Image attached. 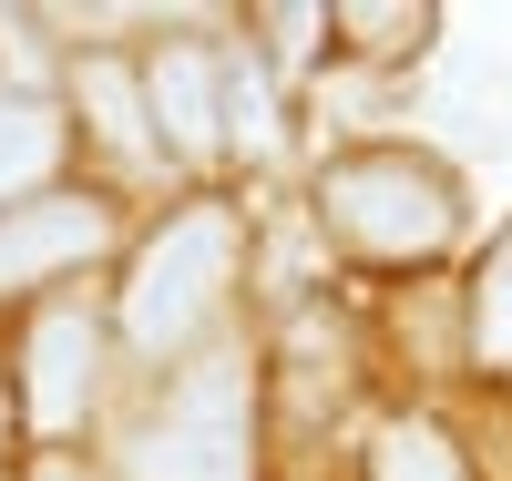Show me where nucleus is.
I'll return each mask as SVG.
<instances>
[{"mask_svg":"<svg viewBox=\"0 0 512 481\" xmlns=\"http://www.w3.org/2000/svg\"><path fill=\"white\" fill-rule=\"evenodd\" d=\"M318 226H338L369 256H431L461 226V195L420 154H349V164L318 174Z\"/></svg>","mask_w":512,"mask_h":481,"instance_id":"f257e3e1","label":"nucleus"},{"mask_svg":"<svg viewBox=\"0 0 512 481\" xmlns=\"http://www.w3.org/2000/svg\"><path fill=\"white\" fill-rule=\"evenodd\" d=\"M226 277H236V215H226V205L175 215V226L134 256V287H123V328H134V348H144V359L185 348L205 318H216Z\"/></svg>","mask_w":512,"mask_h":481,"instance_id":"f03ea898","label":"nucleus"},{"mask_svg":"<svg viewBox=\"0 0 512 481\" xmlns=\"http://www.w3.org/2000/svg\"><path fill=\"white\" fill-rule=\"evenodd\" d=\"M134 481H246V359H195L134 441Z\"/></svg>","mask_w":512,"mask_h":481,"instance_id":"7ed1b4c3","label":"nucleus"},{"mask_svg":"<svg viewBox=\"0 0 512 481\" xmlns=\"http://www.w3.org/2000/svg\"><path fill=\"white\" fill-rule=\"evenodd\" d=\"M113 246V205L93 195H41V205H0V287H41Z\"/></svg>","mask_w":512,"mask_h":481,"instance_id":"20e7f679","label":"nucleus"},{"mask_svg":"<svg viewBox=\"0 0 512 481\" xmlns=\"http://www.w3.org/2000/svg\"><path fill=\"white\" fill-rule=\"evenodd\" d=\"M93 389H103V328L82 308H52L31 328V420L41 430H72L82 410H93Z\"/></svg>","mask_w":512,"mask_h":481,"instance_id":"39448f33","label":"nucleus"},{"mask_svg":"<svg viewBox=\"0 0 512 481\" xmlns=\"http://www.w3.org/2000/svg\"><path fill=\"white\" fill-rule=\"evenodd\" d=\"M154 123L185 154H205L226 134V82H216V62H205L195 41H164V52H154Z\"/></svg>","mask_w":512,"mask_h":481,"instance_id":"423d86ee","label":"nucleus"},{"mask_svg":"<svg viewBox=\"0 0 512 481\" xmlns=\"http://www.w3.org/2000/svg\"><path fill=\"white\" fill-rule=\"evenodd\" d=\"M52 164H62V123H52V103H0V205L31 195Z\"/></svg>","mask_w":512,"mask_h":481,"instance_id":"0eeeda50","label":"nucleus"},{"mask_svg":"<svg viewBox=\"0 0 512 481\" xmlns=\"http://www.w3.org/2000/svg\"><path fill=\"white\" fill-rule=\"evenodd\" d=\"M369 471H379V481H461L451 441H441V430H420V420H400V430H379V451H369Z\"/></svg>","mask_w":512,"mask_h":481,"instance_id":"6e6552de","label":"nucleus"},{"mask_svg":"<svg viewBox=\"0 0 512 481\" xmlns=\"http://www.w3.org/2000/svg\"><path fill=\"white\" fill-rule=\"evenodd\" d=\"M472 338H482L492 369H512V236L492 246V267H482V287H472Z\"/></svg>","mask_w":512,"mask_h":481,"instance_id":"1a4fd4ad","label":"nucleus"},{"mask_svg":"<svg viewBox=\"0 0 512 481\" xmlns=\"http://www.w3.org/2000/svg\"><path fill=\"white\" fill-rule=\"evenodd\" d=\"M216 82H226V134H236L246 154H277V103H267V72H256V62H226Z\"/></svg>","mask_w":512,"mask_h":481,"instance_id":"9d476101","label":"nucleus"},{"mask_svg":"<svg viewBox=\"0 0 512 481\" xmlns=\"http://www.w3.org/2000/svg\"><path fill=\"white\" fill-rule=\"evenodd\" d=\"M82 103H93V123H103V144H123V154H144V103H134V82H123L113 62H82Z\"/></svg>","mask_w":512,"mask_h":481,"instance_id":"9b49d317","label":"nucleus"},{"mask_svg":"<svg viewBox=\"0 0 512 481\" xmlns=\"http://www.w3.org/2000/svg\"><path fill=\"white\" fill-rule=\"evenodd\" d=\"M52 481H72V471H52Z\"/></svg>","mask_w":512,"mask_h":481,"instance_id":"f8f14e48","label":"nucleus"}]
</instances>
